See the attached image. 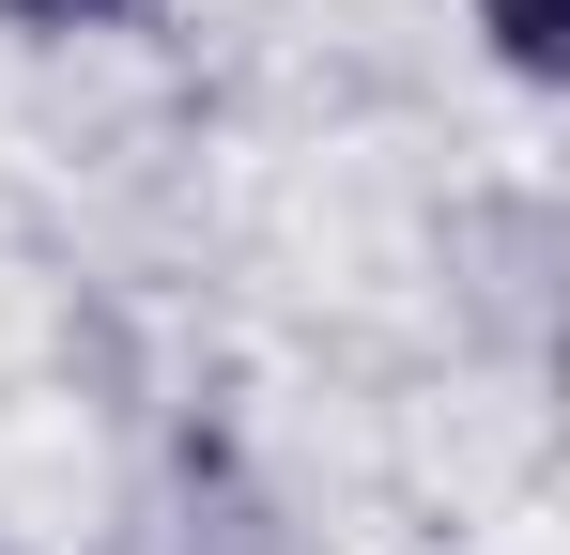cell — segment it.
<instances>
[{
  "mask_svg": "<svg viewBox=\"0 0 570 555\" xmlns=\"http://www.w3.org/2000/svg\"><path fill=\"white\" fill-rule=\"evenodd\" d=\"M478 31L509 78H570V0H478Z\"/></svg>",
  "mask_w": 570,
  "mask_h": 555,
  "instance_id": "1",
  "label": "cell"
},
{
  "mask_svg": "<svg viewBox=\"0 0 570 555\" xmlns=\"http://www.w3.org/2000/svg\"><path fill=\"white\" fill-rule=\"evenodd\" d=\"M0 16H16V31H139L155 0H0Z\"/></svg>",
  "mask_w": 570,
  "mask_h": 555,
  "instance_id": "2",
  "label": "cell"
}]
</instances>
